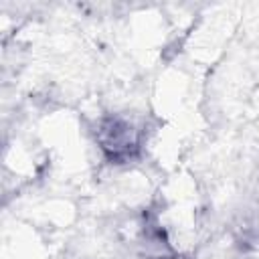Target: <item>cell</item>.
Wrapping results in <instances>:
<instances>
[{"label":"cell","instance_id":"obj_1","mask_svg":"<svg viewBox=\"0 0 259 259\" xmlns=\"http://www.w3.org/2000/svg\"><path fill=\"white\" fill-rule=\"evenodd\" d=\"M97 146L111 164H127L140 154V134L123 115H103L95 130Z\"/></svg>","mask_w":259,"mask_h":259}]
</instances>
